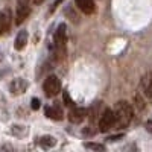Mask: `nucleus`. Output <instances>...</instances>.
<instances>
[{
    "label": "nucleus",
    "instance_id": "f257e3e1",
    "mask_svg": "<svg viewBox=\"0 0 152 152\" xmlns=\"http://www.w3.org/2000/svg\"><path fill=\"white\" fill-rule=\"evenodd\" d=\"M113 114H114V126H117V128H126L132 122L134 108L126 100H119L114 105Z\"/></svg>",
    "mask_w": 152,
    "mask_h": 152
},
{
    "label": "nucleus",
    "instance_id": "f03ea898",
    "mask_svg": "<svg viewBox=\"0 0 152 152\" xmlns=\"http://www.w3.org/2000/svg\"><path fill=\"white\" fill-rule=\"evenodd\" d=\"M43 90L46 93V96H56L59 91H61V82L56 76L50 75L44 79L43 82Z\"/></svg>",
    "mask_w": 152,
    "mask_h": 152
},
{
    "label": "nucleus",
    "instance_id": "7ed1b4c3",
    "mask_svg": "<svg viewBox=\"0 0 152 152\" xmlns=\"http://www.w3.org/2000/svg\"><path fill=\"white\" fill-rule=\"evenodd\" d=\"M31 14V6L29 0H18L17 2V9H15V23L21 24Z\"/></svg>",
    "mask_w": 152,
    "mask_h": 152
},
{
    "label": "nucleus",
    "instance_id": "20e7f679",
    "mask_svg": "<svg viewBox=\"0 0 152 152\" xmlns=\"http://www.w3.org/2000/svg\"><path fill=\"white\" fill-rule=\"evenodd\" d=\"M113 126H114V114H113V110L107 108L99 119V129L102 132H108Z\"/></svg>",
    "mask_w": 152,
    "mask_h": 152
},
{
    "label": "nucleus",
    "instance_id": "39448f33",
    "mask_svg": "<svg viewBox=\"0 0 152 152\" xmlns=\"http://www.w3.org/2000/svg\"><path fill=\"white\" fill-rule=\"evenodd\" d=\"M140 90L145 96V99H148L152 104V75L151 73H145L140 79Z\"/></svg>",
    "mask_w": 152,
    "mask_h": 152
},
{
    "label": "nucleus",
    "instance_id": "423d86ee",
    "mask_svg": "<svg viewBox=\"0 0 152 152\" xmlns=\"http://www.w3.org/2000/svg\"><path fill=\"white\" fill-rule=\"evenodd\" d=\"M53 40H55V46L58 49H64L66 47V43H67V28H66L64 23H61L59 26L56 28L55 35H53Z\"/></svg>",
    "mask_w": 152,
    "mask_h": 152
},
{
    "label": "nucleus",
    "instance_id": "0eeeda50",
    "mask_svg": "<svg viewBox=\"0 0 152 152\" xmlns=\"http://www.w3.org/2000/svg\"><path fill=\"white\" fill-rule=\"evenodd\" d=\"M28 87H29V84H28L26 79L17 78V79H14V81L9 84V91H11L12 94L18 96V94H23L24 91H26V90H28Z\"/></svg>",
    "mask_w": 152,
    "mask_h": 152
},
{
    "label": "nucleus",
    "instance_id": "6e6552de",
    "mask_svg": "<svg viewBox=\"0 0 152 152\" xmlns=\"http://www.w3.org/2000/svg\"><path fill=\"white\" fill-rule=\"evenodd\" d=\"M11 21H12L11 11L9 9H2V11H0V35L5 34L6 31H9Z\"/></svg>",
    "mask_w": 152,
    "mask_h": 152
},
{
    "label": "nucleus",
    "instance_id": "1a4fd4ad",
    "mask_svg": "<svg viewBox=\"0 0 152 152\" xmlns=\"http://www.w3.org/2000/svg\"><path fill=\"white\" fill-rule=\"evenodd\" d=\"M84 119H85V110H84V108H81V107H73V108L70 110V113H69V120H70L72 123L78 125V123H81Z\"/></svg>",
    "mask_w": 152,
    "mask_h": 152
},
{
    "label": "nucleus",
    "instance_id": "9d476101",
    "mask_svg": "<svg viewBox=\"0 0 152 152\" xmlns=\"http://www.w3.org/2000/svg\"><path fill=\"white\" fill-rule=\"evenodd\" d=\"M76 6H78L84 14H93L94 9H96V5H94V0H75Z\"/></svg>",
    "mask_w": 152,
    "mask_h": 152
},
{
    "label": "nucleus",
    "instance_id": "9b49d317",
    "mask_svg": "<svg viewBox=\"0 0 152 152\" xmlns=\"http://www.w3.org/2000/svg\"><path fill=\"white\" fill-rule=\"evenodd\" d=\"M44 114L49 117V119H52V120H61L62 119V111H61V108H58V107H55V105H47L46 108H44Z\"/></svg>",
    "mask_w": 152,
    "mask_h": 152
},
{
    "label": "nucleus",
    "instance_id": "f8f14e48",
    "mask_svg": "<svg viewBox=\"0 0 152 152\" xmlns=\"http://www.w3.org/2000/svg\"><path fill=\"white\" fill-rule=\"evenodd\" d=\"M26 44H28V32H26V31H20V32L17 34L14 47H15V50H23Z\"/></svg>",
    "mask_w": 152,
    "mask_h": 152
},
{
    "label": "nucleus",
    "instance_id": "ddd939ff",
    "mask_svg": "<svg viewBox=\"0 0 152 152\" xmlns=\"http://www.w3.org/2000/svg\"><path fill=\"white\" fill-rule=\"evenodd\" d=\"M56 145V138L52 137V135H43L40 138V146L43 149H50V148H53Z\"/></svg>",
    "mask_w": 152,
    "mask_h": 152
},
{
    "label": "nucleus",
    "instance_id": "4468645a",
    "mask_svg": "<svg viewBox=\"0 0 152 152\" xmlns=\"http://www.w3.org/2000/svg\"><path fill=\"white\" fill-rule=\"evenodd\" d=\"M132 108H135L137 111H140V113L146 108V100H145V97L142 94H135L134 96V105H132Z\"/></svg>",
    "mask_w": 152,
    "mask_h": 152
},
{
    "label": "nucleus",
    "instance_id": "2eb2a0df",
    "mask_svg": "<svg viewBox=\"0 0 152 152\" xmlns=\"http://www.w3.org/2000/svg\"><path fill=\"white\" fill-rule=\"evenodd\" d=\"M85 148L91 149V151H96V152H107V148L100 143H85Z\"/></svg>",
    "mask_w": 152,
    "mask_h": 152
},
{
    "label": "nucleus",
    "instance_id": "dca6fc26",
    "mask_svg": "<svg viewBox=\"0 0 152 152\" xmlns=\"http://www.w3.org/2000/svg\"><path fill=\"white\" fill-rule=\"evenodd\" d=\"M31 107H32V110H38V108H40V99L32 97V100H31Z\"/></svg>",
    "mask_w": 152,
    "mask_h": 152
},
{
    "label": "nucleus",
    "instance_id": "f3484780",
    "mask_svg": "<svg viewBox=\"0 0 152 152\" xmlns=\"http://www.w3.org/2000/svg\"><path fill=\"white\" fill-rule=\"evenodd\" d=\"M0 152H15V151H14V148H12L11 145L6 143V145H3L2 148H0Z\"/></svg>",
    "mask_w": 152,
    "mask_h": 152
},
{
    "label": "nucleus",
    "instance_id": "a211bd4d",
    "mask_svg": "<svg viewBox=\"0 0 152 152\" xmlns=\"http://www.w3.org/2000/svg\"><path fill=\"white\" fill-rule=\"evenodd\" d=\"M64 102H66L69 107H75V105H73V102L70 100V97H69V93H64Z\"/></svg>",
    "mask_w": 152,
    "mask_h": 152
},
{
    "label": "nucleus",
    "instance_id": "6ab92c4d",
    "mask_svg": "<svg viewBox=\"0 0 152 152\" xmlns=\"http://www.w3.org/2000/svg\"><path fill=\"white\" fill-rule=\"evenodd\" d=\"M145 126H146V131H149V132L152 134V119H149V120L145 123Z\"/></svg>",
    "mask_w": 152,
    "mask_h": 152
},
{
    "label": "nucleus",
    "instance_id": "aec40b11",
    "mask_svg": "<svg viewBox=\"0 0 152 152\" xmlns=\"http://www.w3.org/2000/svg\"><path fill=\"white\" fill-rule=\"evenodd\" d=\"M62 2H64V0H55V2H53V5H52V11H55V9L58 8V5H61Z\"/></svg>",
    "mask_w": 152,
    "mask_h": 152
},
{
    "label": "nucleus",
    "instance_id": "412c9836",
    "mask_svg": "<svg viewBox=\"0 0 152 152\" xmlns=\"http://www.w3.org/2000/svg\"><path fill=\"white\" fill-rule=\"evenodd\" d=\"M43 2H44V0H32V3H34V5H41Z\"/></svg>",
    "mask_w": 152,
    "mask_h": 152
}]
</instances>
